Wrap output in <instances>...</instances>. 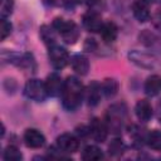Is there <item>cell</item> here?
<instances>
[{
    "mask_svg": "<svg viewBox=\"0 0 161 161\" xmlns=\"http://www.w3.org/2000/svg\"><path fill=\"white\" fill-rule=\"evenodd\" d=\"M23 158L21 152L15 146H8L4 151V160L6 161H20Z\"/></svg>",
    "mask_w": 161,
    "mask_h": 161,
    "instance_id": "cell-22",
    "label": "cell"
},
{
    "mask_svg": "<svg viewBox=\"0 0 161 161\" xmlns=\"http://www.w3.org/2000/svg\"><path fill=\"white\" fill-rule=\"evenodd\" d=\"M52 26L54 28V30H57L60 34V36L67 44H74L79 38L78 26L75 25V23L70 20H65L63 18H55L53 20Z\"/></svg>",
    "mask_w": 161,
    "mask_h": 161,
    "instance_id": "cell-3",
    "label": "cell"
},
{
    "mask_svg": "<svg viewBox=\"0 0 161 161\" xmlns=\"http://www.w3.org/2000/svg\"><path fill=\"white\" fill-rule=\"evenodd\" d=\"M48 57H49V60H50L52 65L55 69H63L68 64V62H69L68 52L63 47H59L57 44L49 47Z\"/></svg>",
    "mask_w": 161,
    "mask_h": 161,
    "instance_id": "cell-5",
    "label": "cell"
},
{
    "mask_svg": "<svg viewBox=\"0 0 161 161\" xmlns=\"http://www.w3.org/2000/svg\"><path fill=\"white\" fill-rule=\"evenodd\" d=\"M135 18L140 23H145L150 18V0H136L132 5Z\"/></svg>",
    "mask_w": 161,
    "mask_h": 161,
    "instance_id": "cell-10",
    "label": "cell"
},
{
    "mask_svg": "<svg viewBox=\"0 0 161 161\" xmlns=\"http://www.w3.org/2000/svg\"><path fill=\"white\" fill-rule=\"evenodd\" d=\"M79 1H80V0H63V3L65 4V6H68V8H73V6H75Z\"/></svg>",
    "mask_w": 161,
    "mask_h": 161,
    "instance_id": "cell-26",
    "label": "cell"
},
{
    "mask_svg": "<svg viewBox=\"0 0 161 161\" xmlns=\"http://www.w3.org/2000/svg\"><path fill=\"white\" fill-rule=\"evenodd\" d=\"M11 24L10 21H8L6 19L1 18V21H0V34H1V40H4L8 35H10L11 33Z\"/></svg>",
    "mask_w": 161,
    "mask_h": 161,
    "instance_id": "cell-24",
    "label": "cell"
},
{
    "mask_svg": "<svg viewBox=\"0 0 161 161\" xmlns=\"http://www.w3.org/2000/svg\"><path fill=\"white\" fill-rule=\"evenodd\" d=\"M161 92V75H150L145 82V93L150 97H155Z\"/></svg>",
    "mask_w": 161,
    "mask_h": 161,
    "instance_id": "cell-14",
    "label": "cell"
},
{
    "mask_svg": "<svg viewBox=\"0 0 161 161\" xmlns=\"http://www.w3.org/2000/svg\"><path fill=\"white\" fill-rule=\"evenodd\" d=\"M135 113H136V117L138 121L141 122H148L152 117V107H151V103L146 99H140L137 103H136V107H135Z\"/></svg>",
    "mask_w": 161,
    "mask_h": 161,
    "instance_id": "cell-11",
    "label": "cell"
},
{
    "mask_svg": "<svg viewBox=\"0 0 161 161\" xmlns=\"http://www.w3.org/2000/svg\"><path fill=\"white\" fill-rule=\"evenodd\" d=\"M101 36L102 39L106 42V43H113L117 38V34H118V29L114 23L112 21H108V23H104L102 29H101Z\"/></svg>",
    "mask_w": 161,
    "mask_h": 161,
    "instance_id": "cell-16",
    "label": "cell"
},
{
    "mask_svg": "<svg viewBox=\"0 0 161 161\" xmlns=\"http://www.w3.org/2000/svg\"><path fill=\"white\" fill-rule=\"evenodd\" d=\"M118 82L114 78H107L103 80V83L101 84L102 88V93L107 97V98H112L117 94L118 92Z\"/></svg>",
    "mask_w": 161,
    "mask_h": 161,
    "instance_id": "cell-18",
    "label": "cell"
},
{
    "mask_svg": "<svg viewBox=\"0 0 161 161\" xmlns=\"http://www.w3.org/2000/svg\"><path fill=\"white\" fill-rule=\"evenodd\" d=\"M70 64H72L73 70L79 75H86L89 70V62L82 54H75L70 59Z\"/></svg>",
    "mask_w": 161,
    "mask_h": 161,
    "instance_id": "cell-13",
    "label": "cell"
},
{
    "mask_svg": "<svg viewBox=\"0 0 161 161\" xmlns=\"http://www.w3.org/2000/svg\"><path fill=\"white\" fill-rule=\"evenodd\" d=\"M24 94L29 99L36 102L44 101L48 96L45 82H42L40 79H29L24 86Z\"/></svg>",
    "mask_w": 161,
    "mask_h": 161,
    "instance_id": "cell-4",
    "label": "cell"
},
{
    "mask_svg": "<svg viewBox=\"0 0 161 161\" xmlns=\"http://www.w3.org/2000/svg\"><path fill=\"white\" fill-rule=\"evenodd\" d=\"M24 142L30 148H40L45 143V137L39 130L28 128L24 133Z\"/></svg>",
    "mask_w": 161,
    "mask_h": 161,
    "instance_id": "cell-9",
    "label": "cell"
},
{
    "mask_svg": "<svg viewBox=\"0 0 161 161\" xmlns=\"http://www.w3.org/2000/svg\"><path fill=\"white\" fill-rule=\"evenodd\" d=\"M127 117V107L125 103H116L112 104L107 111V127L108 131L113 133H119L123 128L125 121Z\"/></svg>",
    "mask_w": 161,
    "mask_h": 161,
    "instance_id": "cell-2",
    "label": "cell"
},
{
    "mask_svg": "<svg viewBox=\"0 0 161 161\" xmlns=\"http://www.w3.org/2000/svg\"><path fill=\"white\" fill-rule=\"evenodd\" d=\"M62 103L63 107L67 111H74L77 109L83 99L84 96V88L82 82L77 77H68L62 88Z\"/></svg>",
    "mask_w": 161,
    "mask_h": 161,
    "instance_id": "cell-1",
    "label": "cell"
},
{
    "mask_svg": "<svg viewBox=\"0 0 161 161\" xmlns=\"http://www.w3.org/2000/svg\"><path fill=\"white\" fill-rule=\"evenodd\" d=\"M57 147L64 153H74L78 151L79 141L70 133H63L57 138Z\"/></svg>",
    "mask_w": 161,
    "mask_h": 161,
    "instance_id": "cell-6",
    "label": "cell"
},
{
    "mask_svg": "<svg viewBox=\"0 0 161 161\" xmlns=\"http://www.w3.org/2000/svg\"><path fill=\"white\" fill-rule=\"evenodd\" d=\"M63 83L60 77L57 74V73H52L48 75L47 80H45V87H47V92H48V96H52V97H55L58 94L62 93V88H63Z\"/></svg>",
    "mask_w": 161,
    "mask_h": 161,
    "instance_id": "cell-12",
    "label": "cell"
},
{
    "mask_svg": "<svg viewBox=\"0 0 161 161\" xmlns=\"http://www.w3.org/2000/svg\"><path fill=\"white\" fill-rule=\"evenodd\" d=\"M88 130H89V133L94 141H97V142H104L106 141L107 135H108V127H107V123L103 122L101 118H97V117L92 118Z\"/></svg>",
    "mask_w": 161,
    "mask_h": 161,
    "instance_id": "cell-7",
    "label": "cell"
},
{
    "mask_svg": "<svg viewBox=\"0 0 161 161\" xmlns=\"http://www.w3.org/2000/svg\"><path fill=\"white\" fill-rule=\"evenodd\" d=\"M96 47H97V44H96L94 39H87V40H86L84 49H86L87 52H93V50L96 49Z\"/></svg>",
    "mask_w": 161,
    "mask_h": 161,
    "instance_id": "cell-25",
    "label": "cell"
},
{
    "mask_svg": "<svg viewBox=\"0 0 161 161\" xmlns=\"http://www.w3.org/2000/svg\"><path fill=\"white\" fill-rule=\"evenodd\" d=\"M125 148H126V147H125V143L122 142V140L114 138V140L111 141V143H109V146H108V152H109L111 156L118 157V156H121V155L125 152Z\"/></svg>",
    "mask_w": 161,
    "mask_h": 161,
    "instance_id": "cell-21",
    "label": "cell"
},
{
    "mask_svg": "<svg viewBox=\"0 0 161 161\" xmlns=\"http://www.w3.org/2000/svg\"><path fill=\"white\" fill-rule=\"evenodd\" d=\"M14 9V0H0V14L1 18L6 19L11 15Z\"/></svg>",
    "mask_w": 161,
    "mask_h": 161,
    "instance_id": "cell-23",
    "label": "cell"
},
{
    "mask_svg": "<svg viewBox=\"0 0 161 161\" xmlns=\"http://www.w3.org/2000/svg\"><path fill=\"white\" fill-rule=\"evenodd\" d=\"M82 23H83V26L88 30V31H92V33H97V31H101L102 26H103V21H102V18L99 15V13L94 11V10H89L87 11L84 15H83V19H82Z\"/></svg>",
    "mask_w": 161,
    "mask_h": 161,
    "instance_id": "cell-8",
    "label": "cell"
},
{
    "mask_svg": "<svg viewBox=\"0 0 161 161\" xmlns=\"http://www.w3.org/2000/svg\"><path fill=\"white\" fill-rule=\"evenodd\" d=\"M82 158L84 161H97V160H102L103 158V152L99 147L94 146V145H88L83 152H82Z\"/></svg>",
    "mask_w": 161,
    "mask_h": 161,
    "instance_id": "cell-17",
    "label": "cell"
},
{
    "mask_svg": "<svg viewBox=\"0 0 161 161\" xmlns=\"http://www.w3.org/2000/svg\"><path fill=\"white\" fill-rule=\"evenodd\" d=\"M145 141L150 148L160 151L161 150V131H158V130L151 131L150 133L146 135Z\"/></svg>",
    "mask_w": 161,
    "mask_h": 161,
    "instance_id": "cell-19",
    "label": "cell"
},
{
    "mask_svg": "<svg viewBox=\"0 0 161 161\" xmlns=\"http://www.w3.org/2000/svg\"><path fill=\"white\" fill-rule=\"evenodd\" d=\"M101 93H102L101 84H98L97 82H92L86 91V98L88 101V104L92 107L97 106L101 101Z\"/></svg>",
    "mask_w": 161,
    "mask_h": 161,
    "instance_id": "cell-15",
    "label": "cell"
},
{
    "mask_svg": "<svg viewBox=\"0 0 161 161\" xmlns=\"http://www.w3.org/2000/svg\"><path fill=\"white\" fill-rule=\"evenodd\" d=\"M54 28L52 26H48V25H43L40 28V38L43 39V42L50 47V45H54L55 44V34H54Z\"/></svg>",
    "mask_w": 161,
    "mask_h": 161,
    "instance_id": "cell-20",
    "label": "cell"
}]
</instances>
